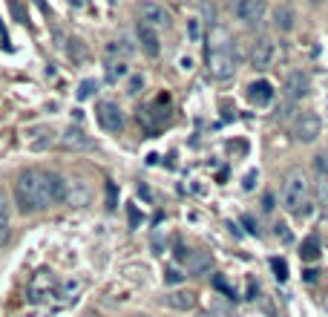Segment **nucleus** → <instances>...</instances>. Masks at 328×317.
Masks as SVG:
<instances>
[{
    "label": "nucleus",
    "mask_w": 328,
    "mask_h": 317,
    "mask_svg": "<svg viewBox=\"0 0 328 317\" xmlns=\"http://www.w3.org/2000/svg\"><path fill=\"white\" fill-rule=\"evenodd\" d=\"M95 118H98V124H101L106 133H121V130H124V113H121V107L112 104V101H98Z\"/></svg>",
    "instance_id": "0eeeda50"
},
{
    "label": "nucleus",
    "mask_w": 328,
    "mask_h": 317,
    "mask_svg": "<svg viewBox=\"0 0 328 317\" xmlns=\"http://www.w3.org/2000/svg\"><path fill=\"white\" fill-rule=\"evenodd\" d=\"M127 75V64L124 61H110V67H106V81H118V78H124Z\"/></svg>",
    "instance_id": "aec40b11"
},
{
    "label": "nucleus",
    "mask_w": 328,
    "mask_h": 317,
    "mask_svg": "<svg viewBox=\"0 0 328 317\" xmlns=\"http://www.w3.org/2000/svg\"><path fill=\"white\" fill-rule=\"evenodd\" d=\"M70 199H72V205H86L90 193H86L81 185H72V188H70Z\"/></svg>",
    "instance_id": "5701e85b"
},
{
    "label": "nucleus",
    "mask_w": 328,
    "mask_h": 317,
    "mask_svg": "<svg viewBox=\"0 0 328 317\" xmlns=\"http://www.w3.org/2000/svg\"><path fill=\"white\" fill-rule=\"evenodd\" d=\"M9 236H12V228H9V219L6 216H0V248L9 242Z\"/></svg>",
    "instance_id": "c85d7f7f"
},
{
    "label": "nucleus",
    "mask_w": 328,
    "mask_h": 317,
    "mask_svg": "<svg viewBox=\"0 0 328 317\" xmlns=\"http://www.w3.org/2000/svg\"><path fill=\"white\" fill-rule=\"evenodd\" d=\"M213 285H216V288H219V291H222L224 297H228V300H234V297H236V294H234V288L228 285V280H224L222 274H216V277H213Z\"/></svg>",
    "instance_id": "393cba45"
},
{
    "label": "nucleus",
    "mask_w": 328,
    "mask_h": 317,
    "mask_svg": "<svg viewBox=\"0 0 328 317\" xmlns=\"http://www.w3.org/2000/svg\"><path fill=\"white\" fill-rule=\"evenodd\" d=\"M270 268H274V277H276L280 282L288 280V262H285L282 257H274V259H270Z\"/></svg>",
    "instance_id": "4be33fe9"
},
{
    "label": "nucleus",
    "mask_w": 328,
    "mask_h": 317,
    "mask_svg": "<svg viewBox=\"0 0 328 317\" xmlns=\"http://www.w3.org/2000/svg\"><path fill=\"white\" fill-rule=\"evenodd\" d=\"M138 18H141V24L152 26V29H170V24H173L170 12L164 9L162 3H156V0H141Z\"/></svg>",
    "instance_id": "39448f33"
},
{
    "label": "nucleus",
    "mask_w": 328,
    "mask_h": 317,
    "mask_svg": "<svg viewBox=\"0 0 328 317\" xmlns=\"http://www.w3.org/2000/svg\"><path fill=\"white\" fill-rule=\"evenodd\" d=\"M294 110H296V104H294V101H288V98H285V104L280 107V121H288V118L294 116Z\"/></svg>",
    "instance_id": "c756f323"
},
{
    "label": "nucleus",
    "mask_w": 328,
    "mask_h": 317,
    "mask_svg": "<svg viewBox=\"0 0 328 317\" xmlns=\"http://www.w3.org/2000/svg\"><path fill=\"white\" fill-rule=\"evenodd\" d=\"M127 216H130V228H138L141 216H138V211H136V205H130L127 208Z\"/></svg>",
    "instance_id": "2f4dec72"
},
{
    "label": "nucleus",
    "mask_w": 328,
    "mask_h": 317,
    "mask_svg": "<svg viewBox=\"0 0 328 317\" xmlns=\"http://www.w3.org/2000/svg\"><path fill=\"white\" fill-rule=\"evenodd\" d=\"M116 205H118V188L112 185V182H106V208L116 211Z\"/></svg>",
    "instance_id": "bb28decb"
},
{
    "label": "nucleus",
    "mask_w": 328,
    "mask_h": 317,
    "mask_svg": "<svg viewBox=\"0 0 328 317\" xmlns=\"http://www.w3.org/2000/svg\"><path fill=\"white\" fill-rule=\"evenodd\" d=\"M196 317H219V314H213V311H202V314H196Z\"/></svg>",
    "instance_id": "58836bf2"
},
{
    "label": "nucleus",
    "mask_w": 328,
    "mask_h": 317,
    "mask_svg": "<svg viewBox=\"0 0 328 317\" xmlns=\"http://www.w3.org/2000/svg\"><path fill=\"white\" fill-rule=\"evenodd\" d=\"M14 205L24 213H38L46 208V193H44V170H24L14 182Z\"/></svg>",
    "instance_id": "f03ea898"
},
{
    "label": "nucleus",
    "mask_w": 328,
    "mask_h": 317,
    "mask_svg": "<svg viewBox=\"0 0 328 317\" xmlns=\"http://www.w3.org/2000/svg\"><path fill=\"white\" fill-rule=\"evenodd\" d=\"M294 21H296V15H294L291 6H276V12H274V24H276L280 32H291Z\"/></svg>",
    "instance_id": "f3484780"
},
{
    "label": "nucleus",
    "mask_w": 328,
    "mask_h": 317,
    "mask_svg": "<svg viewBox=\"0 0 328 317\" xmlns=\"http://www.w3.org/2000/svg\"><path fill=\"white\" fill-rule=\"evenodd\" d=\"M262 208H265V211H270V208H274V196H265V199H262Z\"/></svg>",
    "instance_id": "4c0bfd02"
},
{
    "label": "nucleus",
    "mask_w": 328,
    "mask_h": 317,
    "mask_svg": "<svg viewBox=\"0 0 328 317\" xmlns=\"http://www.w3.org/2000/svg\"><path fill=\"white\" fill-rule=\"evenodd\" d=\"M320 133H322V121H320L314 113H302V116L296 118V124H294V139L302 141V144L316 141Z\"/></svg>",
    "instance_id": "1a4fd4ad"
},
{
    "label": "nucleus",
    "mask_w": 328,
    "mask_h": 317,
    "mask_svg": "<svg viewBox=\"0 0 328 317\" xmlns=\"http://www.w3.org/2000/svg\"><path fill=\"white\" fill-rule=\"evenodd\" d=\"M280 199H282V208H285L288 213H300L302 211V205L308 202V179H305V173L294 170V173L285 176Z\"/></svg>",
    "instance_id": "7ed1b4c3"
},
{
    "label": "nucleus",
    "mask_w": 328,
    "mask_h": 317,
    "mask_svg": "<svg viewBox=\"0 0 328 317\" xmlns=\"http://www.w3.org/2000/svg\"><path fill=\"white\" fill-rule=\"evenodd\" d=\"M164 282H170V285H178V282H184V274L178 268H167L164 271Z\"/></svg>",
    "instance_id": "cd10ccee"
},
{
    "label": "nucleus",
    "mask_w": 328,
    "mask_h": 317,
    "mask_svg": "<svg viewBox=\"0 0 328 317\" xmlns=\"http://www.w3.org/2000/svg\"><path fill=\"white\" fill-rule=\"evenodd\" d=\"M254 182H256V170H250V173L245 176V185H242V188H245V190H254Z\"/></svg>",
    "instance_id": "c9c22d12"
},
{
    "label": "nucleus",
    "mask_w": 328,
    "mask_h": 317,
    "mask_svg": "<svg viewBox=\"0 0 328 317\" xmlns=\"http://www.w3.org/2000/svg\"><path fill=\"white\" fill-rule=\"evenodd\" d=\"M274 41H270L268 35L256 38L254 44H250V64L256 67V70H265V67H270V61H274Z\"/></svg>",
    "instance_id": "9d476101"
},
{
    "label": "nucleus",
    "mask_w": 328,
    "mask_h": 317,
    "mask_svg": "<svg viewBox=\"0 0 328 317\" xmlns=\"http://www.w3.org/2000/svg\"><path fill=\"white\" fill-rule=\"evenodd\" d=\"M248 95H250V101L256 107H265L274 101V87H270V81H254L248 87Z\"/></svg>",
    "instance_id": "dca6fc26"
},
{
    "label": "nucleus",
    "mask_w": 328,
    "mask_h": 317,
    "mask_svg": "<svg viewBox=\"0 0 328 317\" xmlns=\"http://www.w3.org/2000/svg\"><path fill=\"white\" fill-rule=\"evenodd\" d=\"M164 305L173 311H193L196 308V294L193 291H170L164 294Z\"/></svg>",
    "instance_id": "ddd939ff"
},
{
    "label": "nucleus",
    "mask_w": 328,
    "mask_h": 317,
    "mask_svg": "<svg viewBox=\"0 0 328 317\" xmlns=\"http://www.w3.org/2000/svg\"><path fill=\"white\" fill-rule=\"evenodd\" d=\"M60 144H64L66 150H90V147H92V139H90L81 127H66L64 136H60Z\"/></svg>",
    "instance_id": "9b49d317"
},
{
    "label": "nucleus",
    "mask_w": 328,
    "mask_h": 317,
    "mask_svg": "<svg viewBox=\"0 0 328 317\" xmlns=\"http://www.w3.org/2000/svg\"><path fill=\"white\" fill-rule=\"evenodd\" d=\"M141 87H144V78H141V75H136V78L130 81V90H127V93H138Z\"/></svg>",
    "instance_id": "473e14b6"
},
{
    "label": "nucleus",
    "mask_w": 328,
    "mask_h": 317,
    "mask_svg": "<svg viewBox=\"0 0 328 317\" xmlns=\"http://www.w3.org/2000/svg\"><path fill=\"white\" fill-rule=\"evenodd\" d=\"M55 285H58V280H55V274H52L49 268L35 271L32 280H29V285H26L29 303H44V300H49V297H55Z\"/></svg>",
    "instance_id": "20e7f679"
},
{
    "label": "nucleus",
    "mask_w": 328,
    "mask_h": 317,
    "mask_svg": "<svg viewBox=\"0 0 328 317\" xmlns=\"http://www.w3.org/2000/svg\"><path fill=\"white\" fill-rule=\"evenodd\" d=\"M188 35H190V41H199V21H196V18H190L188 21Z\"/></svg>",
    "instance_id": "7c9ffc66"
},
{
    "label": "nucleus",
    "mask_w": 328,
    "mask_h": 317,
    "mask_svg": "<svg viewBox=\"0 0 328 317\" xmlns=\"http://www.w3.org/2000/svg\"><path fill=\"white\" fill-rule=\"evenodd\" d=\"M208 72L213 81H230L236 72V41L222 26H213L208 38Z\"/></svg>",
    "instance_id": "f257e3e1"
},
{
    "label": "nucleus",
    "mask_w": 328,
    "mask_h": 317,
    "mask_svg": "<svg viewBox=\"0 0 328 317\" xmlns=\"http://www.w3.org/2000/svg\"><path fill=\"white\" fill-rule=\"evenodd\" d=\"M316 202L322 211H328V176H320V182H316Z\"/></svg>",
    "instance_id": "412c9836"
},
{
    "label": "nucleus",
    "mask_w": 328,
    "mask_h": 317,
    "mask_svg": "<svg viewBox=\"0 0 328 317\" xmlns=\"http://www.w3.org/2000/svg\"><path fill=\"white\" fill-rule=\"evenodd\" d=\"M305 90H308V75H305V72H291L288 81H285V98L296 104L305 95Z\"/></svg>",
    "instance_id": "4468645a"
},
{
    "label": "nucleus",
    "mask_w": 328,
    "mask_h": 317,
    "mask_svg": "<svg viewBox=\"0 0 328 317\" xmlns=\"http://www.w3.org/2000/svg\"><path fill=\"white\" fill-rule=\"evenodd\" d=\"M314 170L320 176H328V153H316L314 156Z\"/></svg>",
    "instance_id": "a878e982"
},
{
    "label": "nucleus",
    "mask_w": 328,
    "mask_h": 317,
    "mask_svg": "<svg viewBox=\"0 0 328 317\" xmlns=\"http://www.w3.org/2000/svg\"><path fill=\"white\" fill-rule=\"evenodd\" d=\"M9 213V202H6V193L0 190V216H6Z\"/></svg>",
    "instance_id": "e433bc0d"
},
{
    "label": "nucleus",
    "mask_w": 328,
    "mask_h": 317,
    "mask_svg": "<svg viewBox=\"0 0 328 317\" xmlns=\"http://www.w3.org/2000/svg\"><path fill=\"white\" fill-rule=\"evenodd\" d=\"M276 236H282V242H291V231L285 225H276Z\"/></svg>",
    "instance_id": "f704fd0d"
},
{
    "label": "nucleus",
    "mask_w": 328,
    "mask_h": 317,
    "mask_svg": "<svg viewBox=\"0 0 328 317\" xmlns=\"http://www.w3.org/2000/svg\"><path fill=\"white\" fill-rule=\"evenodd\" d=\"M44 193H46V208L49 205H60L70 199V182L58 173H46L44 170Z\"/></svg>",
    "instance_id": "6e6552de"
},
{
    "label": "nucleus",
    "mask_w": 328,
    "mask_h": 317,
    "mask_svg": "<svg viewBox=\"0 0 328 317\" xmlns=\"http://www.w3.org/2000/svg\"><path fill=\"white\" fill-rule=\"evenodd\" d=\"M188 274H193V277H202V274H208L213 265V257L208 254V251H190L188 254Z\"/></svg>",
    "instance_id": "2eb2a0df"
},
{
    "label": "nucleus",
    "mask_w": 328,
    "mask_h": 317,
    "mask_svg": "<svg viewBox=\"0 0 328 317\" xmlns=\"http://www.w3.org/2000/svg\"><path fill=\"white\" fill-rule=\"evenodd\" d=\"M242 225L248 228V234H259V228H256V222L250 219V216H242Z\"/></svg>",
    "instance_id": "72a5a7b5"
},
{
    "label": "nucleus",
    "mask_w": 328,
    "mask_h": 317,
    "mask_svg": "<svg viewBox=\"0 0 328 317\" xmlns=\"http://www.w3.org/2000/svg\"><path fill=\"white\" fill-rule=\"evenodd\" d=\"M138 44H141V49H144L150 58H156V55L162 52L158 29H152V26H147V24H138Z\"/></svg>",
    "instance_id": "f8f14e48"
},
{
    "label": "nucleus",
    "mask_w": 328,
    "mask_h": 317,
    "mask_svg": "<svg viewBox=\"0 0 328 317\" xmlns=\"http://www.w3.org/2000/svg\"><path fill=\"white\" fill-rule=\"evenodd\" d=\"M300 257H302V262H314V259L320 257V242H316V236H311V239H305L302 242Z\"/></svg>",
    "instance_id": "6ab92c4d"
},
{
    "label": "nucleus",
    "mask_w": 328,
    "mask_h": 317,
    "mask_svg": "<svg viewBox=\"0 0 328 317\" xmlns=\"http://www.w3.org/2000/svg\"><path fill=\"white\" fill-rule=\"evenodd\" d=\"M78 291H81V282H78V280H70V282H64L58 291H55V297H58L60 303H72Z\"/></svg>",
    "instance_id": "a211bd4d"
},
{
    "label": "nucleus",
    "mask_w": 328,
    "mask_h": 317,
    "mask_svg": "<svg viewBox=\"0 0 328 317\" xmlns=\"http://www.w3.org/2000/svg\"><path fill=\"white\" fill-rule=\"evenodd\" d=\"M98 90V81H92V78H86V81L81 84V90H78V98L81 101H86V98H92V93Z\"/></svg>",
    "instance_id": "b1692460"
},
{
    "label": "nucleus",
    "mask_w": 328,
    "mask_h": 317,
    "mask_svg": "<svg viewBox=\"0 0 328 317\" xmlns=\"http://www.w3.org/2000/svg\"><path fill=\"white\" fill-rule=\"evenodd\" d=\"M230 12L239 24L254 26L265 15V0H230Z\"/></svg>",
    "instance_id": "423d86ee"
}]
</instances>
